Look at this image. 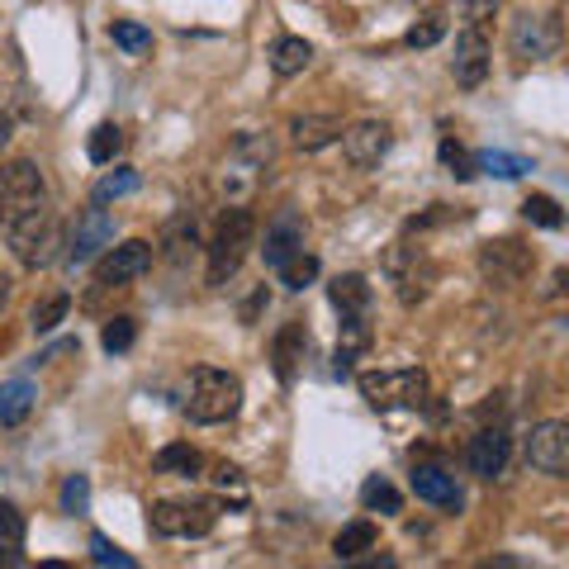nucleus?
Here are the masks:
<instances>
[{
    "mask_svg": "<svg viewBox=\"0 0 569 569\" xmlns=\"http://www.w3.org/2000/svg\"><path fill=\"white\" fill-rule=\"evenodd\" d=\"M67 309H71V299L67 295H48L43 305H33V313H29V323H33V332H52L67 318Z\"/></svg>",
    "mask_w": 569,
    "mask_h": 569,
    "instance_id": "nucleus-30",
    "label": "nucleus"
},
{
    "mask_svg": "<svg viewBox=\"0 0 569 569\" xmlns=\"http://www.w3.org/2000/svg\"><path fill=\"white\" fill-rule=\"evenodd\" d=\"M86 498H91V479L71 475L62 485V512H86Z\"/></svg>",
    "mask_w": 569,
    "mask_h": 569,
    "instance_id": "nucleus-36",
    "label": "nucleus"
},
{
    "mask_svg": "<svg viewBox=\"0 0 569 569\" xmlns=\"http://www.w3.org/2000/svg\"><path fill=\"white\" fill-rule=\"evenodd\" d=\"M531 271V252L522 242H489L485 247V276L493 284H518Z\"/></svg>",
    "mask_w": 569,
    "mask_h": 569,
    "instance_id": "nucleus-15",
    "label": "nucleus"
},
{
    "mask_svg": "<svg viewBox=\"0 0 569 569\" xmlns=\"http://www.w3.org/2000/svg\"><path fill=\"white\" fill-rule=\"evenodd\" d=\"M6 295H10V280H6V276H0V305H6Z\"/></svg>",
    "mask_w": 569,
    "mask_h": 569,
    "instance_id": "nucleus-41",
    "label": "nucleus"
},
{
    "mask_svg": "<svg viewBox=\"0 0 569 569\" xmlns=\"http://www.w3.org/2000/svg\"><path fill=\"white\" fill-rule=\"evenodd\" d=\"M328 299H332V309L342 313V318L370 313V284H366V276H337L332 290H328Z\"/></svg>",
    "mask_w": 569,
    "mask_h": 569,
    "instance_id": "nucleus-19",
    "label": "nucleus"
},
{
    "mask_svg": "<svg viewBox=\"0 0 569 569\" xmlns=\"http://www.w3.org/2000/svg\"><path fill=\"white\" fill-rule=\"evenodd\" d=\"M133 190H138V171L133 167H114L110 176H100L96 204H114V200H123V194H133Z\"/></svg>",
    "mask_w": 569,
    "mask_h": 569,
    "instance_id": "nucleus-25",
    "label": "nucleus"
},
{
    "mask_svg": "<svg viewBox=\"0 0 569 569\" xmlns=\"http://www.w3.org/2000/svg\"><path fill=\"white\" fill-rule=\"evenodd\" d=\"M119 148H123V133L114 129V123H100V129L91 133V148H86V152H91L96 167H110L119 157Z\"/></svg>",
    "mask_w": 569,
    "mask_h": 569,
    "instance_id": "nucleus-27",
    "label": "nucleus"
},
{
    "mask_svg": "<svg viewBox=\"0 0 569 569\" xmlns=\"http://www.w3.org/2000/svg\"><path fill=\"white\" fill-rule=\"evenodd\" d=\"M110 39H114L123 52H148V48H152V33L142 29V24H133V20H114Z\"/></svg>",
    "mask_w": 569,
    "mask_h": 569,
    "instance_id": "nucleus-33",
    "label": "nucleus"
},
{
    "mask_svg": "<svg viewBox=\"0 0 569 569\" xmlns=\"http://www.w3.org/2000/svg\"><path fill=\"white\" fill-rule=\"evenodd\" d=\"M157 470L162 475H181V479H194L204 470V456L194 451V447H186V441H171V447H162L157 451Z\"/></svg>",
    "mask_w": 569,
    "mask_h": 569,
    "instance_id": "nucleus-22",
    "label": "nucleus"
},
{
    "mask_svg": "<svg viewBox=\"0 0 569 569\" xmlns=\"http://www.w3.org/2000/svg\"><path fill=\"white\" fill-rule=\"evenodd\" d=\"M261 305H266V290H257L252 299H247V305H242V323H252V318L261 313Z\"/></svg>",
    "mask_w": 569,
    "mask_h": 569,
    "instance_id": "nucleus-39",
    "label": "nucleus"
},
{
    "mask_svg": "<svg viewBox=\"0 0 569 569\" xmlns=\"http://www.w3.org/2000/svg\"><path fill=\"white\" fill-rule=\"evenodd\" d=\"M313 280H318V257H309V252H295L280 266V284H290V290H305Z\"/></svg>",
    "mask_w": 569,
    "mask_h": 569,
    "instance_id": "nucleus-29",
    "label": "nucleus"
},
{
    "mask_svg": "<svg viewBox=\"0 0 569 569\" xmlns=\"http://www.w3.org/2000/svg\"><path fill=\"white\" fill-rule=\"evenodd\" d=\"M213 527V508L209 503H157L152 508V531L157 537H204Z\"/></svg>",
    "mask_w": 569,
    "mask_h": 569,
    "instance_id": "nucleus-11",
    "label": "nucleus"
},
{
    "mask_svg": "<svg viewBox=\"0 0 569 569\" xmlns=\"http://www.w3.org/2000/svg\"><path fill=\"white\" fill-rule=\"evenodd\" d=\"M370 546H376V527L370 522H351V527L337 531V541H332L337 560H356V556H366Z\"/></svg>",
    "mask_w": 569,
    "mask_h": 569,
    "instance_id": "nucleus-24",
    "label": "nucleus"
},
{
    "mask_svg": "<svg viewBox=\"0 0 569 569\" xmlns=\"http://www.w3.org/2000/svg\"><path fill=\"white\" fill-rule=\"evenodd\" d=\"M389 142H395V129H389L385 119H361V123H351V129H342V152H347V162L356 171L380 167Z\"/></svg>",
    "mask_w": 569,
    "mask_h": 569,
    "instance_id": "nucleus-8",
    "label": "nucleus"
},
{
    "mask_svg": "<svg viewBox=\"0 0 569 569\" xmlns=\"http://www.w3.org/2000/svg\"><path fill=\"white\" fill-rule=\"evenodd\" d=\"M460 10H466V20H470V24H485L489 14L498 10V0H460Z\"/></svg>",
    "mask_w": 569,
    "mask_h": 569,
    "instance_id": "nucleus-38",
    "label": "nucleus"
},
{
    "mask_svg": "<svg viewBox=\"0 0 569 569\" xmlns=\"http://www.w3.org/2000/svg\"><path fill=\"white\" fill-rule=\"evenodd\" d=\"M441 162H447V171L456 176V181H470V176H479V167H475V157L460 148V142H441Z\"/></svg>",
    "mask_w": 569,
    "mask_h": 569,
    "instance_id": "nucleus-34",
    "label": "nucleus"
},
{
    "mask_svg": "<svg viewBox=\"0 0 569 569\" xmlns=\"http://www.w3.org/2000/svg\"><path fill=\"white\" fill-rule=\"evenodd\" d=\"M522 213L537 228H560L565 223V213H560V204L550 200V194H527V204H522Z\"/></svg>",
    "mask_w": 569,
    "mask_h": 569,
    "instance_id": "nucleus-32",
    "label": "nucleus"
},
{
    "mask_svg": "<svg viewBox=\"0 0 569 569\" xmlns=\"http://www.w3.org/2000/svg\"><path fill=\"white\" fill-rule=\"evenodd\" d=\"M261 252H266V266H276V271H280V266L290 261L295 252H305V219L284 209L280 219L266 228V247H261Z\"/></svg>",
    "mask_w": 569,
    "mask_h": 569,
    "instance_id": "nucleus-14",
    "label": "nucleus"
},
{
    "mask_svg": "<svg viewBox=\"0 0 569 569\" xmlns=\"http://www.w3.org/2000/svg\"><path fill=\"white\" fill-rule=\"evenodd\" d=\"M110 242H114V219L104 213V204H91L86 213H77V228H71V238H67V261L86 266V261H96Z\"/></svg>",
    "mask_w": 569,
    "mask_h": 569,
    "instance_id": "nucleus-7",
    "label": "nucleus"
},
{
    "mask_svg": "<svg viewBox=\"0 0 569 569\" xmlns=\"http://www.w3.org/2000/svg\"><path fill=\"white\" fill-rule=\"evenodd\" d=\"M361 503H366V512H399L403 508V498H399V489L389 485V479H366V489H361Z\"/></svg>",
    "mask_w": 569,
    "mask_h": 569,
    "instance_id": "nucleus-26",
    "label": "nucleus"
},
{
    "mask_svg": "<svg viewBox=\"0 0 569 569\" xmlns=\"http://www.w3.org/2000/svg\"><path fill=\"white\" fill-rule=\"evenodd\" d=\"M148 266H152V247L133 238V242L114 247V252L100 261V271H96V284H100V290H119V284L138 280L142 271H148Z\"/></svg>",
    "mask_w": 569,
    "mask_h": 569,
    "instance_id": "nucleus-10",
    "label": "nucleus"
},
{
    "mask_svg": "<svg viewBox=\"0 0 569 569\" xmlns=\"http://www.w3.org/2000/svg\"><path fill=\"white\" fill-rule=\"evenodd\" d=\"M6 142H10V119L0 114V148H6Z\"/></svg>",
    "mask_w": 569,
    "mask_h": 569,
    "instance_id": "nucleus-40",
    "label": "nucleus"
},
{
    "mask_svg": "<svg viewBox=\"0 0 569 569\" xmlns=\"http://www.w3.org/2000/svg\"><path fill=\"white\" fill-rule=\"evenodd\" d=\"M441 33H447V20H441V14H427L422 24L408 29V39H403V43H408V48H432Z\"/></svg>",
    "mask_w": 569,
    "mask_h": 569,
    "instance_id": "nucleus-35",
    "label": "nucleus"
},
{
    "mask_svg": "<svg viewBox=\"0 0 569 569\" xmlns=\"http://www.w3.org/2000/svg\"><path fill=\"white\" fill-rule=\"evenodd\" d=\"M527 466L550 479H569V422H541L527 437Z\"/></svg>",
    "mask_w": 569,
    "mask_h": 569,
    "instance_id": "nucleus-6",
    "label": "nucleus"
},
{
    "mask_svg": "<svg viewBox=\"0 0 569 569\" xmlns=\"http://www.w3.org/2000/svg\"><path fill=\"white\" fill-rule=\"evenodd\" d=\"M290 133H295V148L323 152V148H332V142H342V119L337 114H305V119L290 123Z\"/></svg>",
    "mask_w": 569,
    "mask_h": 569,
    "instance_id": "nucleus-18",
    "label": "nucleus"
},
{
    "mask_svg": "<svg viewBox=\"0 0 569 569\" xmlns=\"http://www.w3.org/2000/svg\"><path fill=\"white\" fill-rule=\"evenodd\" d=\"M305 351H309V328H305V323H284V328H280V337H276V351H271L276 376H280L284 385H295L299 361H305Z\"/></svg>",
    "mask_w": 569,
    "mask_h": 569,
    "instance_id": "nucleus-17",
    "label": "nucleus"
},
{
    "mask_svg": "<svg viewBox=\"0 0 569 569\" xmlns=\"http://www.w3.org/2000/svg\"><path fill=\"white\" fill-rule=\"evenodd\" d=\"M6 233H10V252L20 257V266H29V271H43V266H52L58 257H67L62 219H58V213H52L48 204H39L33 213H24V219L10 223Z\"/></svg>",
    "mask_w": 569,
    "mask_h": 569,
    "instance_id": "nucleus-1",
    "label": "nucleus"
},
{
    "mask_svg": "<svg viewBox=\"0 0 569 569\" xmlns=\"http://www.w3.org/2000/svg\"><path fill=\"white\" fill-rule=\"evenodd\" d=\"M39 204H48V186H43L39 167H33V162L0 167V228L20 223L24 213H33Z\"/></svg>",
    "mask_w": 569,
    "mask_h": 569,
    "instance_id": "nucleus-4",
    "label": "nucleus"
},
{
    "mask_svg": "<svg viewBox=\"0 0 569 569\" xmlns=\"http://www.w3.org/2000/svg\"><path fill=\"white\" fill-rule=\"evenodd\" d=\"M475 167H479V171H489V176H498V181H518L522 171H531L527 157H518V152H503V148L479 152V157H475Z\"/></svg>",
    "mask_w": 569,
    "mask_h": 569,
    "instance_id": "nucleus-23",
    "label": "nucleus"
},
{
    "mask_svg": "<svg viewBox=\"0 0 569 569\" xmlns=\"http://www.w3.org/2000/svg\"><path fill=\"white\" fill-rule=\"evenodd\" d=\"M24 546V512L0 498V550H20Z\"/></svg>",
    "mask_w": 569,
    "mask_h": 569,
    "instance_id": "nucleus-28",
    "label": "nucleus"
},
{
    "mask_svg": "<svg viewBox=\"0 0 569 569\" xmlns=\"http://www.w3.org/2000/svg\"><path fill=\"white\" fill-rule=\"evenodd\" d=\"M560 48V24L550 14H522L512 20V52L518 58H550Z\"/></svg>",
    "mask_w": 569,
    "mask_h": 569,
    "instance_id": "nucleus-12",
    "label": "nucleus"
},
{
    "mask_svg": "<svg viewBox=\"0 0 569 569\" xmlns=\"http://www.w3.org/2000/svg\"><path fill=\"white\" fill-rule=\"evenodd\" d=\"M238 408H242V380L238 376H228V370H194V385H190V403H186V413L194 422H228V418H238Z\"/></svg>",
    "mask_w": 569,
    "mask_h": 569,
    "instance_id": "nucleus-3",
    "label": "nucleus"
},
{
    "mask_svg": "<svg viewBox=\"0 0 569 569\" xmlns=\"http://www.w3.org/2000/svg\"><path fill=\"white\" fill-rule=\"evenodd\" d=\"M91 560H96V565H119V569H133V556H123V550H119V546H110V537H100V531L91 537Z\"/></svg>",
    "mask_w": 569,
    "mask_h": 569,
    "instance_id": "nucleus-37",
    "label": "nucleus"
},
{
    "mask_svg": "<svg viewBox=\"0 0 569 569\" xmlns=\"http://www.w3.org/2000/svg\"><path fill=\"white\" fill-rule=\"evenodd\" d=\"M413 493L422 498V503H432V508H460L456 475H447L441 466H427V460L413 466Z\"/></svg>",
    "mask_w": 569,
    "mask_h": 569,
    "instance_id": "nucleus-16",
    "label": "nucleus"
},
{
    "mask_svg": "<svg viewBox=\"0 0 569 569\" xmlns=\"http://www.w3.org/2000/svg\"><path fill=\"white\" fill-rule=\"evenodd\" d=\"M451 77H456V86H466V91L485 86V77H489V39H485V29H479V24L460 29L456 58H451Z\"/></svg>",
    "mask_w": 569,
    "mask_h": 569,
    "instance_id": "nucleus-9",
    "label": "nucleus"
},
{
    "mask_svg": "<svg viewBox=\"0 0 569 569\" xmlns=\"http://www.w3.org/2000/svg\"><path fill=\"white\" fill-rule=\"evenodd\" d=\"M313 62V48L305 43V39H276V48H271V71L276 77H299V71H305Z\"/></svg>",
    "mask_w": 569,
    "mask_h": 569,
    "instance_id": "nucleus-20",
    "label": "nucleus"
},
{
    "mask_svg": "<svg viewBox=\"0 0 569 569\" xmlns=\"http://www.w3.org/2000/svg\"><path fill=\"white\" fill-rule=\"evenodd\" d=\"M361 395L370 408H380V413H389V408H418L427 399V376L418 366L370 370V376H361Z\"/></svg>",
    "mask_w": 569,
    "mask_h": 569,
    "instance_id": "nucleus-5",
    "label": "nucleus"
},
{
    "mask_svg": "<svg viewBox=\"0 0 569 569\" xmlns=\"http://www.w3.org/2000/svg\"><path fill=\"white\" fill-rule=\"evenodd\" d=\"M257 238V219L247 209H223L219 228H213L209 242V284H228L238 276V266L247 257V247Z\"/></svg>",
    "mask_w": 569,
    "mask_h": 569,
    "instance_id": "nucleus-2",
    "label": "nucleus"
},
{
    "mask_svg": "<svg viewBox=\"0 0 569 569\" xmlns=\"http://www.w3.org/2000/svg\"><path fill=\"white\" fill-rule=\"evenodd\" d=\"M29 408H33V385L29 380H6L0 385V427L24 422Z\"/></svg>",
    "mask_w": 569,
    "mask_h": 569,
    "instance_id": "nucleus-21",
    "label": "nucleus"
},
{
    "mask_svg": "<svg viewBox=\"0 0 569 569\" xmlns=\"http://www.w3.org/2000/svg\"><path fill=\"white\" fill-rule=\"evenodd\" d=\"M133 337H138V323H133L129 313H119V318H110V323H104L100 342H104V351H110V356H119V351L133 347Z\"/></svg>",
    "mask_w": 569,
    "mask_h": 569,
    "instance_id": "nucleus-31",
    "label": "nucleus"
},
{
    "mask_svg": "<svg viewBox=\"0 0 569 569\" xmlns=\"http://www.w3.org/2000/svg\"><path fill=\"white\" fill-rule=\"evenodd\" d=\"M508 456H512V437L503 427H485V432H475L470 441V470L479 479H498L508 470Z\"/></svg>",
    "mask_w": 569,
    "mask_h": 569,
    "instance_id": "nucleus-13",
    "label": "nucleus"
}]
</instances>
